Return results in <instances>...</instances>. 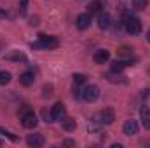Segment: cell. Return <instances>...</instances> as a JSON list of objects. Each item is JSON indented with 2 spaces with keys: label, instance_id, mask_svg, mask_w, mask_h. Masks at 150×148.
Instances as JSON below:
<instances>
[{
  "label": "cell",
  "instance_id": "6da1fadb",
  "mask_svg": "<svg viewBox=\"0 0 150 148\" xmlns=\"http://www.w3.org/2000/svg\"><path fill=\"white\" fill-rule=\"evenodd\" d=\"M58 45H59L58 38L52 37V35H44V33H40V35H38V42L32 44V47H33V49H47V51L56 49Z\"/></svg>",
  "mask_w": 150,
  "mask_h": 148
},
{
  "label": "cell",
  "instance_id": "7a4b0ae2",
  "mask_svg": "<svg viewBox=\"0 0 150 148\" xmlns=\"http://www.w3.org/2000/svg\"><path fill=\"white\" fill-rule=\"evenodd\" d=\"M124 28H126V32L129 33V35H138V33H142V23H140V19H136V18H133V16H126V19H124Z\"/></svg>",
  "mask_w": 150,
  "mask_h": 148
},
{
  "label": "cell",
  "instance_id": "3957f363",
  "mask_svg": "<svg viewBox=\"0 0 150 148\" xmlns=\"http://www.w3.org/2000/svg\"><path fill=\"white\" fill-rule=\"evenodd\" d=\"M100 98V87L94 85V84H89L82 89V99L87 101V103H94L96 99Z\"/></svg>",
  "mask_w": 150,
  "mask_h": 148
},
{
  "label": "cell",
  "instance_id": "277c9868",
  "mask_svg": "<svg viewBox=\"0 0 150 148\" xmlns=\"http://www.w3.org/2000/svg\"><path fill=\"white\" fill-rule=\"evenodd\" d=\"M37 124H38V118L33 111H28V113H25V115L21 117V125H23L25 129H35Z\"/></svg>",
  "mask_w": 150,
  "mask_h": 148
},
{
  "label": "cell",
  "instance_id": "5b68a950",
  "mask_svg": "<svg viewBox=\"0 0 150 148\" xmlns=\"http://www.w3.org/2000/svg\"><path fill=\"white\" fill-rule=\"evenodd\" d=\"M122 132H124L126 136H136V134H138V122L133 120V118L126 120L124 125H122Z\"/></svg>",
  "mask_w": 150,
  "mask_h": 148
},
{
  "label": "cell",
  "instance_id": "8992f818",
  "mask_svg": "<svg viewBox=\"0 0 150 148\" xmlns=\"http://www.w3.org/2000/svg\"><path fill=\"white\" fill-rule=\"evenodd\" d=\"M100 120H101V124H105V125L113 124V120H115V111H113V108H103L101 113H100Z\"/></svg>",
  "mask_w": 150,
  "mask_h": 148
},
{
  "label": "cell",
  "instance_id": "52a82bcc",
  "mask_svg": "<svg viewBox=\"0 0 150 148\" xmlns=\"http://www.w3.org/2000/svg\"><path fill=\"white\" fill-rule=\"evenodd\" d=\"M75 25H77V28H79V30H87V28L91 26V14H89V12L79 14V18H77V21H75Z\"/></svg>",
  "mask_w": 150,
  "mask_h": 148
},
{
  "label": "cell",
  "instance_id": "ba28073f",
  "mask_svg": "<svg viewBox=\"0 0 150 148\" xmlns=\"http://www.w3.org/2000/svg\"><path fill=\"white\" fill-rule=\"evenodd\" d=\"M26 145L33 148H40L44 145V136L40 132H35V134H28L26 136Z\"/></svg>",
  "mask_w": 150,
  "mask_h": 148
},
{
  "label": "cell",
  "instance_id": "9c48e42d",
  "mask_svg": "<svg viewBox=\"0 0 150 148\" xmlns=\"http://www.w3.org/2000/svg\"><path fill=\"white\" fill-rule=\"evenodd\" d=\"M93 59H94L96 65H105V63L110 59V51H107V49H100V51L94 52Z\"/></svg>",
  "mask_w": 150,
  "mask_h": 148
},
{
  "label": "cell",
  "instance_id": "30bf717a",
  "mask_svg": "<svg viewBox=\"0 0 150 148\" xmlns=\"http://www.w3.org/2000/svg\"><path fill=\"white\" fill-rule=\"evenodd\" d=\"M51 117H52V122H56V120H61L63 117H65V105L59 101V103H56L52 108H51Z\"/></svg>",
  "mask_w": 150,
  "mask_h": 148
},
{
  "label": "cell",
  "instance_id": "8fae6325",
  "mask_svg": "<svg viewBox=\"0 0 150 148\" xmlns=\"http://www.w3.org/2000/svg\"><path fill=\"white\" fill-rule=\"evenodd\" d=\"M98 26L101 30H108L112 26V18L108 12H100V18H98Z\"/></svg>",
  "mask_w": 150,
  "mask_h": 148
},
{
  "label": "cell",
  "instance_id": "7c38bea8",
  "mask_svg": "<svg viewBox=\"0 0 150 148\" xmlns=\"http://www.w3.org/2000/svg\"><path fill=\"white\" fill-rule=\"evenodd\" d=\"M103 7H105V0H93L91 4H89V7H87V12L93 16V14H100L101 11H103Z\"/></svg>",
  "mask_w": 150,
  "mask_h": 148
},
{
  "label": "cell",
  "instance_id": "4fadbf2b",
  "mask_svg": "<svg viewBox=\"0 0 150 148\" xmlns=\"http://www.w3.org/2000/svg\"><path fill=\"white\" fill-rule=\"evenodd\" d=\"M33 82H35L33 72H25V73L19 75V84H21L23 87H30V85H33Z\"/></svg>",
  "mask_w": 150,
  "mask_h": 148
},
{
  "label": "cell",
  "instance_id": "5bb4252c",
  "mask_svg": "<svg viewBox=\"0 0 150 148\" xmlns=\"http://www.w3.org/2000/svg\"><path fill=\"white\" fill-rule=\"evenodd\" d=\"M140 120H142V125L145 129H150V108L149 106H142L140 108Z\"/></svg>",
  "mask_w": 150,
  "mask_h": 148
},
{
  "label": "cell",
  "instance_id": "9a60e30c",
  "mask_svg": "<svg viewBox=\"0 0 150 148\" xmlns=\"http://www.w3.org/2000/svg\"><path fill=\"white\" fill-rule=\"evenodd\" d=\"M5 59L16 61V63H25V61H26V56H25L23 52H19V51H11V52L5 54Z\"/></svg>",
  "mask_w": 150,
  "mask_h": 148
},
{
  "label": "cell",
  "instance_id": "2e32d148",
  "mask_svg": "<svg viewBox=\"0 0 150 148\" xmlns=\"http://www.w3.org/2000/svg\"><path fill=\"white\" fill-rule=\"evenodd\" d=\"M126 66H127V61L126 59H115V61H112V65H110V72L112 73H120Z\"/></svg>",
  "mask_w": 150,
  "mask_h": 148
},
{
  "label": "cell",
  "instance_id": "e0dca14e",
  "mask_svg": "<svg viewBox=\"0 0 150 148\" xmlns=\"http://www.w3.org/2000/svg\"><path fill=\"white\" fill-rule=\"evenodd\" d=\"M61 125H63V129H65V131H68V132H70V131H75L77 122H75L74 118H70V117H67V118L63 117V118H61Z\"/></svg>",
  "mask_w": 150,
  "mask_h": 148
},
{
  "label": "cell",
  "instance_id": "ac0fdd59",
  "mask_svg": "<svg viewBox=\"0 0 150 148\" xmlns=\"http://www.w3.org/2000/svg\"><path fill=\"white\" fill-rule=\"evenodd\" d=\"M117 54H119V58H122V59H129V58L133 56V47H127V45H122V47H119V51H117Z\"/></svg>",
  "mask_w": 150,
  "mask_h": 148
},
{
  "label": "cell",
  "instance_id": "d6986e66",
  "mask_svg": "<svg viewBox=\"0 0 150 148\" xmlns=\"http://www.w3.org/2000/svg\"><path fill=\"white\" fill-rule=\"evenodd\" d=\"M11 73L9 72H5V70H0V85H7L9 82H11Z\"/></svg>",
  "mask_w": 150,
  "mask_h": 148
},
{
  "label": "cell",
  "instance_id": "ffe728a7",
  "mask_svg": "<svg viewBox=\"0 0 150 148\" xmlns=\"http://www.w3.org/2000/svg\"><path fill=\"white\" fill-rule=\"evenodd\" d=\"M131 4H133V9H136V11H143V9L149 5V0H133Z\"/></svg>",
  "mask_w": 150,
  "mask_h": 148
},
{
  "label": "cell",
  "instance_id": "44dd1931",
  "mask_svg": "<svg viewBox=\"0 0 150 148\" xmlns=\"http://www.w3.org/2000/svg\"><path fill=\"white\" fill-rule=\"evenodd\" d=\"M86 75H82V73H75L74 75V84L75 85H82V84H86Z\"/></svg>",
  "mask_w": 150,
  "mask_h": 148
},
{
  "label": "cell",
  "instance_id": "7402d4cb",
  "mask_svg": "<svg viewBox=\"0 0 150 148\" xmlns=\"http://www.w3.org/2000/svg\"><path fill=\"white\" fill-rule=\"evenodd\" d=\"M42 91H44V96H45V98H49V96L52 94V91H54V87H52V84H45Z\"/></svg>",
  "mask_w": 150,
  "mask_h": 148
},
{
  "label": "cell",
  "instance_id": "603a6c76",
  "mask_svg": "<svg viewBox=\"0 0 150 148\" xmlns=\"http://www.w3.org/2000/svg\"><path fill=\"white\" fill-rule=\"evenodd\" d=\"M0 134H5V136H7V138L11 140V141H16V140H18V138H16V136H14L12 132H9V131H5V129H2V127H0Z\"/></svg>",
  "mask_w": 150,
  "mask_h": 148
},
{
  "label": "cell",
  "instance_id": "cb8c5ba5",
  "mask_svg": "<svg viewBox=\"0 0 150 148\" xmlns=\"http://www.w3.org/2000/svg\"><path fill=\"white\" fill-rule=\"evenodd\" d=\"M28 111H32V108H30L28 105H25V106L19 110V117H23V115H25V113H28Z\"/></svg>",
  "mask_w": 150,
  "mask_h": 148
},
{
  "label": "cell",
  "instance_id": "d4e9b609",
  "mask_svg": "<svg viewBox=\"0 0 150 148\" xmlns=\"http://www.w3.org/2000/svg\"><path fill=\"white\" fill-rule=\"evenodd\" d=\"M63 145H65V147H75V141L74 140H65Z\"/></svg>",
  "mask_w": 150,
  "mask_h": 148
},
{
  "label": "cell",
  "instance_id": "484cf974",
  "mask_svg": "<svg viewBox=\"0 0 150 148\" xmlns=\"http://www.w3.org/2000/svg\"><path fill=\"white\" fill-rule=\"evenodd\" d=\"M5 16H7V12H5V11H2V9H0V18H5Z\"/></svg>",
  "mask_w": 150,
  "mask_h": 148
},
{
  "label": "cell",
  "instance_id": "4316f807",
  "mask_svg": "<svg viewBox=\"0 0 150 148\" xmlns=\"http://www.w3.org/2000/svg\"><path fill=\"white\" fill-rule=\"evenodd\" d=\"M147 40H149V42H150V30H149V32H147Z\"/></svg>",
  "mask_w": 150,
  "mask_h": 148
},
{
  "label": "cell",
  "instance_id": "83f0119b",
  "mask_svg": "<svg viewBox=\"0 0 150 148\" xmlns=\"http://www.w3.org/2000/svg\"><path fill=\"white\" fill-rule=\"evenodd\" d=\"M2 145H4V141H2V140H0V147H2Z\"/></svg>",
  "mask_w": 150,
  "mask_h": 148
}]
</instances>
